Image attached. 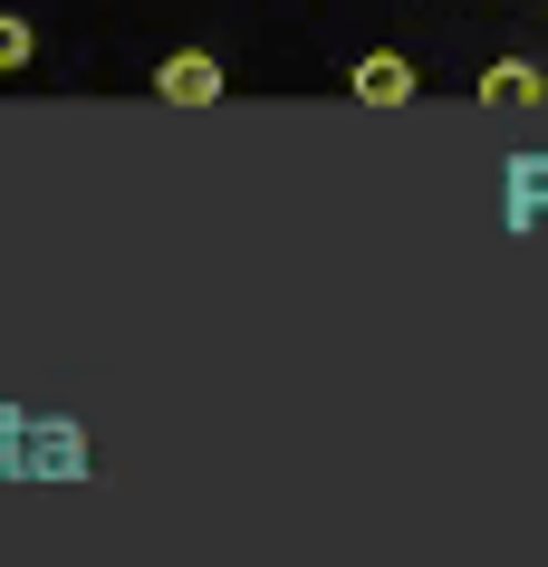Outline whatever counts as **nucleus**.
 Returning <instances> with one entry per match:
<instances>
[{
    "label": "nucleus",
    "mask_w": 548,
    "mask_h": 567,
    "mask_svg": "<svg viewBox=\"0 0 548 567\" xmlns=\"http://www.w3.org/2000/svg\"><path fill=\"white\" fill-rule=\"evenodd\" d=\"M154 96H164V106H183V116H203V106H221V96H231V78H221L213 49H164Z\"/></svg>",
    "instance_id": "1"
},
{
    "label": "nucleus",
    "mask_w": 548,
    "mask_h": 567,
    "mask_svg": "<svg viewBox=\"0 0 548 567\" xmlns=\"http://www.w3.org/2000/svg\"><path fill=\"white\" fill-rule=\"evenodd\" d=\"M347 87H356V106H414V87H424V78H414V59H395V49H365Z\"/></svg>",
    "instance_id": "2"
},
{
    "label": "nucleus",
    "mask_w": 548,
    "mask_h": 567,
    "mask_svg": "<svg viewBox=\"0 0 548 567\" xmlns=\"http://www.w3.org/2000/svg\"><path fill=\"white\" fill-rule=\"evenodd\" d=\"M482 106H548V78L529 59H500V68H482Z\"/></svg>",
    "instance_id": "3"
},
{
    "label": "nucleus",
    "mask_w": 548,
    "mask_h": 567,
    "mask_svg": "<svg viewBox=\"0 0 548 567\" xmlns=\"http://www.w3.org/2000/svg\"><path fill=\"white\" fill-rule=\"evenodd\" d=\"M30 59H39V30L20 20V10H0V78H20Z\"/></svg>",
    "instance_id": "4"
}]
</instances>
